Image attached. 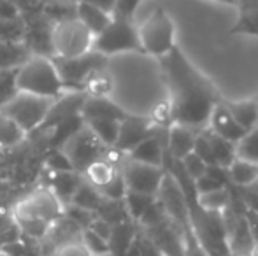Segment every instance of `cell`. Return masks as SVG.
<instances>
[{
	"label": "cell",
	"mask_w": 258,
	"mask_h": 256,
	"mask_svg": "<svg viewBox=\"0 0 258 256\" xmlns=\"http://www.w3.org/2000/svg\"><path fill=\"white\" fill-rule=\"evenodd\" d=\"M199 132L181 127V125H172L167 132V153L174 160H183L186 154L194 153L195 137Z\"/></svg>",
	"instance_id": "cell-15"
},
{
	"label": "cell",
	"mask_w": 258,
	"mask_h": 256,
	"mask_svg": "<svg viewBox=\"0 0 258 256\" xmlns=\"http://www.w3.org/2000/svg\"><path fill=\"white\" fill-rule=\"evenodd\" d=\"M207 130H211L213 133H216L218 137L228 140L232 144H237L239 140L244 135V130L235 123V120L232 118L230 111L227 109V104L220 102L213 109L209 118V123H207Z\"/></svg>",
	"instance_id": "cell-13"
},
{
	"label": "cell",
	"mask_w": 258,
	"mask_h": 256,
	"mask_svg": "<svg viewBox=\"0 0 258 256\" xmlns=\"http://www.w3.org/2000/svg\"><path fill=\"white\" fill-rule=\"evenodd\" d=\"M111 88H112L111 79L102 70L95 72L85 84V92L88 93V97H107L111 93Z\"/></svg>",
	"instance_id": "cell-30"
},
{
	"label": "cell",
	"mask_w": 258,
	"mask_h": 256,
	"mask_svg": "<svg viewBox=\"0 0 258 256\" xmlns=\"http://www.w3.org/2000/svg\"><path fill=\"white\" fill-rule=\"evenodd\" d=\"M125 209H126V214H130L134 219H141L143 214L148 211V209L153 205L155 197H150V195H141V193H132V192H126L125 198Z\"/></svg>",
	"instance_id": "cell-28"
},
{
	"label": "cell",
	"mask_w": 258,
	"mask_h": 256,
	"mask_svg": "<svg viewBox=\"0 0 258 256\" xmlns=\"http://www.w3.org/2000/svg\"><path fill=\"white\" fill-rule=\"evenodd\" d=\"M232 202V195L228 188H220L214 192L197 195V204L201 209H204L207 212H220L223 209H227Z\"/></svg>",
	"instance_id": "cell-25"
},
{
	"label": "cell",
	"mask_w": 258,
	"mask_h": 256,
	"mask_svg": "<svg viewBox=\"0 0 258 256\" xmlns=\"http://www.w3.org/2000/svg\"><path fill=\"white\" fill-rule=\"evenodd\" d=\"M204 132L207 135V140H209L211 151H213L214 163L220 165V167H223V168H228L232 161L235 160V144L221 139V137H218L216 133H213L207 128Z\"/></svg>",
	"instance_id": "cell-21"
},
{
	"label": "cell",
	"mask_w": 258,
	"mask_h": 256,
	"mask_svg": "<svg viewBox=\"0 0 258 256\" xmlns=\"http://www.w3.org/2000/svg\"><path fill=\"white\" fill-rule=\"evenodd\" d=\"M61 209L63 204L51 188H39L18 202L14 207V219L20 230L30 233L32 237H42L61 216Z\"/></svg>",
	"instance_id": "cell-2"
},
{
	"label": "cell",
	"mask_w": 258,
	"mask_h": 256,
	"mask_svg": "<svg viewBox=\"0 0 258 256\" xmlns=\"http://www.w3.org/2000/svg\"><path fill=\"white\" fill-rule=\"evenodd\" d=\"M93 41L95 35L76 16L56 21L51 27V49L56 58L67 60L86 55L93 51Z\"/></svg>",
	"instance_id": "cell-4"
},
{
	"label": "cell",
	"mask_w": 258,
	"mask_h": 256,
	"mask_svg": "<svg viewBox=\"0 0 258 256\" xmlns=\"http://www.w3.org/2000/svg\"><path fill=\"white\" fill-rule=\"evenodd\" d=\"M242 218H244L246 226H248V232H249V235H251L253 242H258V211L246 207L244 212H242Z\"/></svg>",
	"instance_id": "cell-37"
},
{
	"label": "cell",
	"mask_w": 258,
	"mask_h": 256,
	"mask_svg": "<svg viewBox=\"0 0 258 256\" xmlns=\"http://www.w3.org/2000/svg\"><path fill=\"white\" fill-rule=\"evenodd\" d=\"M119 123H121V121L95 120V121H86L85 125L90 128V132L100 140L102 146L114 147L116 139H118V132H119Z\"/></svg>",
	"instance_id": "cell-24"
},
{
	"label": "cell",
	"mask_w": 258,
	"mask_h": 256,
	"mask_svg": "<svg viewBox=\"0 0 258 256\" xmlns=\"http://www.w3.org/2000/svg\"><path fill=\"white\" fill-rule=\"evenodd\" d=\"M63 154L69 158L74 172H85L90 163L100 158L102 144L100 140L90 132V128L83 127L76 135H72L63 146L60 147Z\"/></svg>",
	"instance_id": "cell-10"
},
{
	"label": "cell",
	"mask_w": 258,
	"mask_h": 256,
	"mask_svg": "<svg viewBox=\"0 0 258 256\" xmlns=\"http://www.w3.org/2000/svg\"><path fill=\"white\" fill-rule=\"evenodd\" d=\"M232 34H242V35H255L258 37V7L251 9H241L239 20L235 21Z\"/></svg>",
	"instance_id": "cell-29"
},
{
	"label": "cell",
	"mask_w": 258,
	"mask_h": 256,
	"mask_svg": "<svg viewBox=\"0 0 258 256\" xmlns=\"http://www.w3.org/2000/svg\"><path fill=\"white\" fill-rule=\"evenodd\" d=\"M27 133L21 130L20 125H16L9 116H6L4 113H0V146L2 147H11L20 144L25 139Z\"/></svg>",
	"instance_id": "cell-27"
},
{
	"label": "cell",
	"mask_w": 258,
	"mask_h": 256,
	"mask_svg": "<svg viewBox=\"0 0 258 256\" xmlns=\"http://www.w3.org/2000/svg\"><path fill=\"white\" fill-rule=\"evenodd\" d=\"M56 65V70L60 74V79L65 88H72L74 92H79L85 88L86 81L92 77L95 72L102 70L105 65V56L99 55L95 51H90L83 56L67 60H53Z\"/></svg>",
	"instance_id": "cell-8"
},
{
	"label": "cell",
	"mask_w": 258,
	"mask_h": 256,
	"mask_svg": "<svg viewBox=\"0 0 258 256\" xmlns=\"http://www.w3.org/2000/svg\"><path fill=\"white\" fill-rule=\"evenodd\" d=\"M134 230L126 221L118 223L112 226L111 237H109V253L112 256H125L128 247L134 242Z\"/></svg>",
	"instance_id": "cell-22"
},
{
	"label": "cell",
	"mask_w": 258,
	"mask_h": 256,
	"mask_svg": "<svg viewBox=\"0 0 258 256\" xmlns=\"http://www.w3.org/2000/svg\"><path fill=\"white\" fill-rule=\"evenodd\" d=\"M81 116L86 121L95 120H114L121 121L126 118V113L119 106H116L107 97H86L81 107Z\"/></svg>",
	"instance_id": "cell-14"
},
{
	"label": "cell",
	"mask_w": 258,
	"mask_h": 256,
	"mask_svg": "<svg viewBox=\"0 0 258 256\" xmlns=\"http://www.w3.org/2000/svg\"><path fill=\"white\" fill-rule=\"evenodd\" d=\"M76 18L92 32L93 35H99L100 32L111 23L112 14H107L104 11H100L99 7H93L86 2L78 0L76 4Z\"/></svg>",
	"instance_id": "cell-17"
},
{
	"label": "cell",
	"mask_w": 258,
	"mask_h": 256,
	"mask_svg": "<svg viewBox=\"0 0 258 256\" xmlns=\"http://www.w3.org/2000/svg\"><path fill=\"white\" fill-rule=\"evenodd\" d=\"M179 161H181V167H183V170L186 172V176L194 179V181H195V179H199V178H202V176L206 174L207 165L195 153L186 154V156H184L183 160H179Z\"/></svg>",
	"instance_id": "cell-33"
},
{
	"label": "cell",
	"mask_w": 258,
	"mask_h": 256,
	"mask_svg": "<svg viewBox=\"0 0 258 256\" xmlns=\"http://www.w3.org/2000/svg\"><path fill=\"white\" fill-rule=\"evenodd\" d=\"M53 256H93V254L86 249V246L83 244L81 237H79V239L69 240V242H63V244H58Z\"/></svg>",
	"instance_id": "cell-34"
},
{
	"label": "cell",
	"mask_w": 258,
	"mask_h": 256,
	"mask_svg": "<svg viewBox=\"0 0 258 256\" xmlns=\"http://www.w3.org/2000/svg\"><path fill=\"white\" fill-rule=\"evenodd\" d=\"M235 158L258 165V127L246 132L235 144Z\"/></svg>",
	"instance_id": "cell-26"
},
{
	"label": "cell",
	"mask_w": 258,
	"mask_h": 256,
	"mask_svg": "<svg viewBox=\"0 0 258 256\" xmlns=\"http://www.w3.org/2000/svg\"><path fill=\"white\" fill-rule=\"evenodd\" d=\"M227 170L230 185L239 186V188H248V186H253L258 181V165L249 163V161L235 158Z\"/></svg>",
	"instance_id": "cell-19"
},
{
	"label": "cell",
	"mask_w": 258,
	"mask_h": 256,
	"mask_svg": "<svg viewBox=\"0 0 258 256\" xmlns=\"http://www.w3.org/2000/svg\"><path fill=\"white\" fill-rule=\"evenodd\" d=\"M81 185V179H79L78 172H54L53 176V193L58 197V200L61 204H67L72 200L76 190Z\"/></svg>",
	"instance_id": "cell-20"
},
{
	"label": "cell",
	"mask_w": 258,
	"mask_h": 256,
	"mask_svg": "<svg viewBox=\"0 0 258 256\" xmlns=\"http://www.w3.org/2000/svg\"><path fill=\"white\" fill-rule=\"evenodd\" d=\"M30 56L23 41H0V70H16Z\"/></svg>",
	"instance_id": "cell-16"
},
{
	"label": "cell",
	"mask_w": 258,
	"mask_h": 256,
	"mask_svg": "<svg viewBox=\"0 0 258 256\" xmlns=\"http://www.w3.org/2000/svg\"><path fill=\"white\" fill-rule=\"evenodd\" d=\"M93 51L105 58L109 55H118V53H143L139 42V30L137 27H134L132 18L112 16L111 23L99 35H95Z\"/></svg>",
	"instance_id": "cell-5"
},
{
	"label": "cell",
	"mask_w": 258,
	"mask_h": 256,
	"mask_svg": "<svg viewBox=\"0 0 258 256\" xmlns=\"http://www.w3.org/2000/svg\"><path fill=\"white\" fill-rule=\"evenodd\" d=\"M16 7L20 9V13H41L44 11V4L46 0H14Z\"/></svg>",
	"instance_id": "cell-38"
},
{
	"label": "cell",
	"mask_w": 258,
	"mask_h": 256,
	"mask_svg": "<svg viewBox=\"0 0 258 256\" xmlns=\"http://www.w3.org/2000/svg\"><path fill=\"white\" fill-rule=\"evenodd\" d=\"M232 118L244 132L258 127V102L255 100H241V102H225Z\"/></svg>",
	"instance_id": "cell-18"
},
{
	"label": "cell",
	"mask_w": 258,
	"mask_h": 256,
	"mask_svg": "<svg viewBox=\"0 0 258 256\" xmlns=\"http://www.w3.org/2000/svg\"><path fill=\"white\" fill-rule=\"evenodd\" d=\"M255 185H256V188H258V181H256V183H255Z\"/></svg>",
	"instance_id": "cell-43"
},
{
	"label": "cell",
	"mask_w": 258,
	"mask_h": 256,
	"mask_svg": "<svg viewBox=\"0 0 258 256\" xmlns=\"http://www.w3.org/2000/svg\"><path fill=\"white\" fill-rule=\"evenodd\" d=\"M141 0H118V6L112 16H123V18H132V13L136 7L139 6Z\"/></svg>",
	"instance_id": "cell-39"
},
{
	"label": "cell",
	"mask_w": 258,
	"mask_h": 256,
	"mask_svg": "<svg viewBox=\"0 0 258 256\" xmlns=\"http://www.w3.org/2000/svg\"><path fill=\"white\" fill-rule=\"evenodd\" d=\"M81 2H86L93 7H99L100 11L107 14H114L116 6H118V0H81Z\"/></svg>",
	"instance_id": "cell-40"
},
{
	"label": "cell",
	"mask_w": 258,
	"mask_h": 256,
	"mask_svg": "<svg viewBox=\"0 0 258 256\" xmlns=\"http://www.w3.org/2000/svg\"><path fill=\"white\" fill-rule=\"evenodd\" d=\"M53 104H54L53 99L18 92L16 97L11 99L9 102L0 109V113L9 116L14 123L20 125L25 133H28V132H34V130L39 128L41 125H44Z\"/></svg>",
	"instance_id": "cell-6"
},
{
	"label": "cell",
	"mask_w": 258,
	"mask_h": 256,
	"mask_svg": "<svg viewBox=\"0 0 258 256\" xmlns=\"http://www.w3.org/2000/svg\"><path fill=\"white\" fill-rule=\"evenodd\" d=\"M167 154V137L162 139V133L156 130L153 135L144 139L137 144L128 153V160L139 161V163L153 165V167H163V160Z\"/></svg>",
	"instance_id": "cell-12"
},
{
	"label": "cell",
	"mask_w": 258,
	"mask_h": 256,
	"mask_svg": "<svg viewBox=\"0 0 258 256\" xmlns=\"http://www.w3.org/2000/svg\"><path fill=\"white\" fill-rule=\"evenodd\" d=\"M119 174L125 181L126 192L156 197L165 178V168L128 160L123 165V170Z\"/></svg>",
	"instance_id": "cell-9"
},
{
	"label": "cell",
	"mask_w": 258,
	"mask_h": 256,
	"mask_svg": "<svg viewBox=\"0 0 258 256\" xmlns=\"http://www.w3.org/2000/svg\"><path fill=\"white\" fill-rule=\"evenodd\" d=\"M230 256H249V251H230Z\"/></svg>",
	"instance_id": "cell-41"
},
{
	"label": "cell",
	"mask_w": 258,
	"mask_h": 256,
	"mask_svg": "<svg viewBox=\"0 0 258 256\" xmlns=\"http://www.w3.org/2000/svg\"><path fill=\"white\" fill-rule=\"evenodd\" d=\"M156 130H158L156 125H153V121L148 120V118H136L126 114L125 120H121V123H119L114 149L119 151V153H130L137 144H141L144 139L153 135Z\"/></svg>",
	"instance_id": "cell-11"
},
{
	"label": "cell",
	"mask_w": 258,
	"mask_h": 256,
	"mask_svg": "<svg viewBox=\"0 0 258 256\" xmlns=\"http://www.w3.org/2000/svg\"><path fill=\"white\" fill-rule=\"evenodd\" d=\"M116 174H118V170L114 168V165H112L111 161L104 160V158H99V160H95L93 163H90L85 170L88 185L95 186L97 190L107 185Z\"/></svg>",
	"instance_id": "cell-23"
},
{
	"label": "cell",
	"mask_w": 258,
	"mask_h": 256,
	"mask_svg": "<svg viewBox=\"0 0 258 256\" xmlns=\"http://www.w3.org/2000/svg\"><path fill=\"white\" fill-rule=\"evenodd\" d=\"M249 256H258V242H255L249 249Z\"/></svg>",
	"instance_id": "cell-42"
},
{
	"label": "cell",
	"mask_w": 258,
	"mask_h": 256,
	"mask_svg": "<svg viewBox=\"0 0 258 256\" xmlns=\"http://www.w3.org/2000/svg\"><path fill=\"white\" fill-rule=\"evenodd\" d=\"M137 30L143 53L163 58L176 48V28L163 9H156Z\"/></svg>",
	"instance_id": "cell-7"
},
{
	"label": "cell",
	"mask_w": 258,
	"mask_h": 256,
	"mask_svg": "<svg viewBox=\"0 0 258 256\" xmlns=\"http://www.w3.org/2000/svg\"><path fill=\"white\" fill-rule=\"evenodd\" d=\"M20 14L21 13L14 4V0H0V21L20 20Z\"/></svg>",
	"instance_id": "cell-36"
},
{
	"label": "cell",
	"mask_w": 258,
	"mask_h": 256,
	"mask_svg": "<svg viewBox=\"0 0 258 256\" xmlns=\"http://www.w3.org/2000/svg\"><path fill=\"white\" fill-rule=\"evenodd\" d=\"M16 93V70H0V109L14 99Z\"/></svg>",
	"instance_id": "cell-31"
},
{
	"label": "cell",
	"mask_w": 258,
	"mask_h": 256,
	"mask_svg": "<svg viewBox=\"0 0 258 256\" xmlns=\"http://www.w3.org/2000/svg\"><path fill=\"white\" fill-rule=\"evenodd\" d=\"M48 163H49V167H51L54 172H71V170H74V168H72V165H71V161H69V158L65 156L61 149H54L53 151V154L49 156Z\"/></svg>",
	"instance_id": "cell-35"
},
{
	"label": "cell",
	"mask_w": 258,
	"mask_h": 256,
	"mask_svg": "<svg viewBox=\"0 0 258 256\" xmlns=\"http://www.w3.org/2000/svg\"><path fill=\"white\" fill-rule=\"evenodd\" d=\"M81 240L86 246V249H88L92 254H100V256L109 254V242L105 239H102L100 235H97L95 232H92L90 228L83 230Z\"/></svg>",
	"instance_id": "cell-32"
},
{
	"label": "cell",
	"mask_w": 258,
	"mask_h": 256,
	"mask_svg": "<svg viewBox=\"0 0 258 256\" xmlns=\"http://www.w3.org/2000/svg\"><path fill=\"white\" fill-rule=\"evenodd\" d=\"M16 88L21 93L56 100L63 95L65 86L49 56L32 55L20 68H16Z\"/></svg>",
	"instance_id": "cell-3"
},
{
	"label": "cell",
	"mask_w": 258,
	"mask_h": 256,
	"mask_svg": "<svg viewBox=\"0 0 258 256\" xmlns=\"http://www.w3.org/2000/svg\"><path fill=\"white\" fill-rule=\"evenodd\" d=\"M162 67L169 88L167 107L172 125L202 132L213 109L221 102L220 92L177 46L162 58Z\"/></svg>",
	"instance_id": "cell-1"
}]
</instances>
